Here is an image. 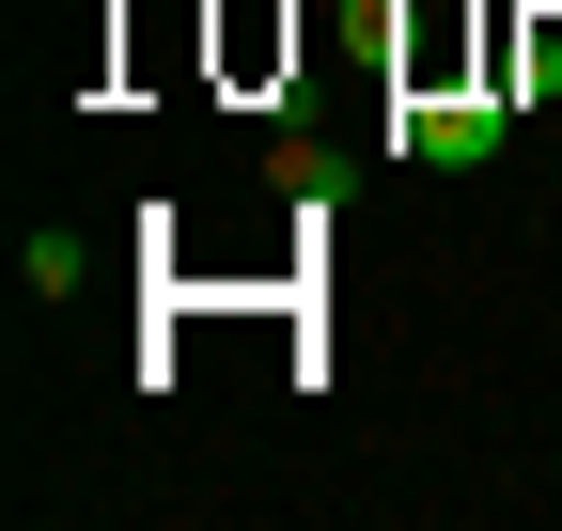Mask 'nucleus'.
<instances>
[{
  "label": "nucleus",
  "instance_id": "f257e3e1",
  "mask_svg": "<svg viewBox=\"0 0 562 531\" xmlns=\"http://www.w3.org/2000/svg\"><path fill=\"white\" fill-rule=\"evenodd\" d=\"M501 142H516V94H469V79L391 110V157H422V172H484Z\"/></svg>",
  "mask_w": 562,
  "mask_h": 531
},
{
  "label": "nucleus",
  "instance_id": "f03ea898",
  "mask_svg": "<svg viewBox=\"0 0 562 531\" xmlns=\"http://www.w3.org/2000/svg\"><path fill=\"white\" fill-rule=\"evenodd\" d=\"M16 282L32 297H79V235H16Z\"/></svg>",
  "mask_w": 562,
  "mask_h": 531
},
{
  "label": "nucleus",
  "instance_id": "7ed1b4c3",
  "mask_svg": "<svg viewBox=\"0 0 562 531\" xmlns=\"http://www.w3.org/2000/svg\"><path fill=\"white\" fill-rule=\"evenodd\" d=\"M266 172H281V204H328V188H344V157H328V142H281Z\"/></svg>",
  "mask_w": 562,
  "mask_h": 531
},
{
  "label": "nucleus",
  "instance_id": "20e7f679",
  "mask_svg": "<svg viewBox=\"0 0 562 531\" xmlns=\"http://www.w3.org/2000/svg\"><path fill=\"white\" fill-rule=\"evenodd\" d=\"M516 94H562V16H531V32H516Z\"/></svg>",
  "mask_w": 562,
  "mask_h": 531
}]
</instances>
